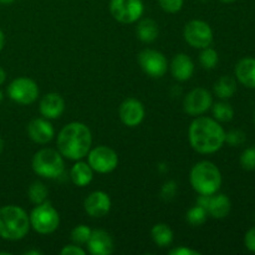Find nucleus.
Here are the masks:
<instances>
[{
  "mask_svg": "<svg viewBox=\"0 0 255 255\" xmlns=\"http://www.w3.org/2000/svg\"><path fill=\"white\" fill-rule=\"evenodd\" d=\"M188 139L196 152L212 154L218 152L226 143V131L217 120L197 116L188 128Z\"/></svg>",
  "mask_w": 255,
  "mask_h": 255,
  "instance_id": "1",
  "label": "nucleus"
},
{
  "mask_svg": "<svg viewBox=\"0 0 255 255\" xmlns=\"http://www.w3.org/2000/svg\"><path fill=\"white\" fill-rule=\"evenodd\" d=\"M92 146L91 129L82 122L65 125L57 134V151L70 161L85 158Z\"/></svg>",
  "mask_w": 255,
  "mask_h": 255,
  "instance_id": "2",
  "label": "nucleus"
},
{
  "mask_svg": "<svg viewBox=\"0 0 255 255\" xmlns=\"http://www.w3.org/2000/svg\"><path fill=\"white\" fill-rule=\"evenodd\" d=\"M30 229L29 214L19 206H4L0 208V238L5 241H21Z\"/></svg>",
  "mask_w": 255,
  "mask_h": 255,
  "instance_id": "3",
  "label": "nucleus"
},
{
  "mask_svg": "<svg viewBox=\"0 0 255 255\" xmlns=\"http://www.w3.org/2000/svg\"><path fill=\"white\" fill-rule=\"evenodd\" d=\"M189 182L198 194L212 196L221 189L222 173L213 162L201 161L192 167Z\"/></svg>",
  "mask_w": 255,
  "mask_h": 255,
  "instance_id": "4",
  "label": "nucleus"
},
{
  "mask_svg": "<svg viewBox=\"0 0 255 255\" xmlns=\"http://www.w3.org/2000/svg\"><path fill=\"white\" fill-rule=\"evenodd\" d=\"M31 167L32 171L42 178L57 179L65 172V159L57 149L42 148L32 157Z\"/></svg>",
  "mask_w": 255,
  "mask_h": 255,
  "instance_id": "5",
  "label": "nucleus"
},
{
  "mask_svg": "<svg viewBox=\"0 0 255 255\" xmlns=\"http://www.w3.org/2000/svg\"><path fill=\"white\" fill-rule=\"evenodd\" d=\"M29 219L30 227L42 236L54 233L60 226L59 212L47 201L41 204H36V207L29 214Z\"/></svg>",
  "mask_w": 255,
  "mask_h": 255,
  "instance_id": "6",
  "label": "nucleus"
},
{
  "mask_svg": "<svg viewBox=\"0 0 255 255\" xmlns=\"http://www.w3.org/2000/svg\"><path fill=\"white\" fill-rule=\"evenodd\" d=\"M183 36L189 46L202 50L211 46L213 42V30L203 20H191L184 26Z\"/></svg>",
  "mask_w": 255,
  "mask_h": 255,
  "instance_id": "7",
  "label": "nucleus"
},
{
  "mask_svg": "<svg viewBox=\"0 0 255 255\" xmlns=\"http://www.w3.org/2000/svg\"><path fill=\"white\" fill-rule=\"evenodd\" d=\"M86 157L87 163L97 173H111L119 166V156L116 151L109 146H97L91 148Z\"/></svg>",
  "mask_w": 255,
  "mask_h": 255,
  "instance_id": "8",
  "label": "nucleus"
},
{
  "mask_svg": "<svg viewBox=\"0 0 255 255\" xmlns=\"http://www.w3.org/2000/svg\"><path fill=\"white\" fill-rule=\"evenodd\" d=\"M144 5L142 0H111L110 12L112 17L122 24H133L143 15Z\"/></svg>",
  "mask_w": 255,
  "mask_h": 255,
  "instance_id": "9",
  "label": "nucleus"
},
{
  "mask_svg": "<svg viewBox=\"0 0 255 255\" xmlns=\"http://www.w3.org/2000/svg\"><path fill=\"white\" fill-rule=\"evenodd\" d=\"M7 96L19 105H31L39 97V86L29 77H17L7 86Z\"/></svg>",
  "mask_w": 255,
  "mask_h": 255,
  "instance_id": "10",
  "label": "nucleus"
},
{
  "mask_svg": "<svg viewBox=\"0 0 255 255\" xmlns=\"http://www.w3.org/2000/svg\"><path fill=\"white\" fill-rule=\"evenodd\" d=\"M138 64L142 71L149 77L161 79L168 70V61L162 52L153 49H144L138 55Z\"/></svg>",
  "mask_w": 255,
  "mask_h": 255,
  "instance_id": "11",
  "label": "nucleus"
},
{
  "mask_svg": "<svg viewBox=\"0 0 255 255\" xmlns=\"http://www.w3.org/2000/svg\"><path fill=\"white\" fill-rule=\"evenodd\" d=\"M213 105V96L208 90L197 87L189 91L183 100V110L189 116H202Z\"/></svg>",
  "mask_w": 255,
  "mask_h": 255,
  "instance_id": "12",
  "label": "nucleus"
},
{
  "mask_svg": "<svg viewBox=\"0 0 255 255\" xmlns=\"http://www.w3.org/2000/svg\"><path fill=\"white\" fill-rule=\"evenodd\" d=\"M120 120L127 127H137L142 124L146 116L143 104L137 99H127L119 109Z\"/></svg>",
  "mask_w": 255,
  "mask_h": 255,
  "instance_id": "13",
  "label": "nucleus"
},
{
  "mask_svg": "<svg viewBox=\"0 0 255 255\" xmlns=\"http://www.w3.org/2000/svg\"><path fill=\"white\" fill-rule=\"evenodd\" d=\"M111 198L104 191L91 192L84 202V208L86 213L92 218H102L111 211Z\"/></svg>",
  "mask_w": 255,
  "mask_h": 255,
  "instance_id": "14",
  "label": "nucleus"
},
{
  "mask_svg": "<svg viewBox=\"0 0 255 255\" xmlns=\"http://www.w3.org/2000/svg\"><path fill=\"white\" fill-rule=\"evenodd\" d=\"M27 136L31 141L39 144H46L54 138L55 128L51 125L50 120L45 119H34L27 125Z\"/></svg>",
  "mask_w": 255,
  "mask_h": 255,
  "instance_id": "15",
  "label": "nucleus"
},
{
  "mask_svg": "<svg viewBox=\"0 0 255 255\" xmlns=\"http://www.w3.org/2000/svg\"><path fill=\"white\" fill-rule=\"evenodd\" d=\"M39 110L41 116L45 119L56 120L64 114L65 100L57 92H50L40 100Z\"/></svg>",
  "mask_w": 255,
  "mask_h": 255,
  "instance_id": "16",
  "label": "nucleus"
},
{
  "mask_svg": "<svg viewBox=\"0 0 255 255\" xmlns=\"http://www.w3.org/2000/svg\"><path fill=\"white\" fill-rule=\"evenodd\" d=\"M87 248L92 255H110L115 251L114 239L106 231L96 229L92 231L87 242Z\"/></svg>",
  "mask_w": 255,
  "mask_h": 255,
  "instance_id": "17",
  "label": "nucleus"
},
{
  "mask_svg": "<svg viewBox=\"0 0 255 255\" xmlns=\"http://www.w3.org/2000/svg\"><path fill=\"white\" fill-rule=\"evenodd\" d=\"M171 74L177 81H188L194 74V62L187 54H177L169 64Z\"/></svg>",
  "mask_w": 255,
  "mask_h": 255,
  "instance_id": "18",
  "label": "nucleus"
},
{
  "mask_svg": "<svg viewBox=\"0 0 255 255\" xmlns=\"http://www.w3.org/2000/svg\"><path fill=\"white\" fill-rule=\"evenodd\" d=\"M232 208L231 199L222 193H214L209 197L207 213L214 219H223L229 214Z\"/></svg>",
  "mask_w": 255,
  "mask_h": 255,
  "instance_id": "19",
  "label": "nucleus"
},
{
  "mask_svg": "<svg viewBox=\"0 0 255 255\" xmlns=\"http://www.w3.org/2000/svg\"><path fill=\"white\" fill-rule=\"evenodd\" d=\"M236 76L243 86L255 89V59H242L236 66Z\"/></svg>",
  "mask_w": 255,
  "mask_h": 255,
  "instance_id": "20",
  "label": "nucleus"
},
{
  "mask_svg": "<svg viewBox=\"0 0 255 255\" xmlns=\"http://www.w3.org/2000/svg\"><path fill=\"white\" fill-rule=\"evenodd\" d=\"M70 178L71 182L77 187H86L94 179V169L90 167L87 162L76 161V163L70 169Z\"/></svg>",
  "mask_w": 255,
  "mask_h": 255,
  "instance_id": "21",
  "label": "nucleus"
},
{
  "mask_svg": "<svg viewBox=\"0 0 255 255\" xmlns=\"http://www.w3.org/2000/svg\"><path fill=\"white\" fill-rule=\"evenodd\" d=\"M159 30L158 24L154 20L146 17V19L139 20L138 24L136 26V35L141 41L147 42H153L154 40L158 37Z\"/></svg>",
  "mask_w": 255,
  "mask_h": 255,
  "instance_id": "22",
  "label": "nucleus"
},
{
  "mask_svg": "<svg viewBox=\"0 0 255 255\" xmlns=\"http://www.w3.org/2000/svg\"><path fill=\"white\" fill-rule=\"evenodd\" d=\"M151 237L153 243L159 248H167L173 243V231L166 223H158L151 229Z\"/></svg>",
  "mask_w": 255,
  "mask_h": 255,
  "instance_id": "23",
  "label": "nucleus"
},
{
  "mask_svg": "<svg viewBox=\"0 0 255 255\" xmlns=\"http://www.w3.org/2000/svg\"><path fill=\"white\" fill-rule=\"evenodd\" d=\"M237 91V82L231 76H222L214 84V94L222 100L231 99Z\"/></svg>",
  "mask_w": 255,
  "mask_h": 255,
  "instance_id": "24",
  "label": "nucleus"
},
{
  "mask_svg": "<svg viewBox=\"0 0 255 255\" xmlns=\"http://www.w3.org/2000/svg\"><path fill=\"white\" fill-rule=\"evenodd\" d=\"M47 196H49V189L46 188L42 182L35 181L30 184L29 189H27V197L30 201L36 206V204L44 203L47 201Z\"/></svg>",
  "mask_w": 255,
  "mask_h": 255,
  "instance_id": "25",
  "label": "nucleus"
},
{
  "mask_svg": "<svg viewBox=\"0 0 255 255\" xmlns=\"http://www.w3.org/2000/svg\"><path fill=\"white\" fill-rule=\"evenodd\" d=\"M212 112H213L214 120L218 122H229L234 117V110L228 102H217L212 105Z\"/></svg>",
  "mask_w": 255,
  "mask_h": 255,
  "instance_id": "26",
  "label": "nucleus"
},
{
  "mask_svg": "<svg viewBox=\"0 0 255 255\" xmlns=\"http://www.w3.org/2000/svg\"><path fill=\"white\" fill-rule=\"evenodd\" d=\"M207 216H208L207 209L203 208L202 206H199V204H197V206L192 207V208L187 212L186 218L187 222H188L191 226L199 227L207 221Z\"/></svg>",
  "mask_w": 255,
  "mask_h": 255,
  "instance_id": "27",
  "label": "nucleus"
},
{
  "mask_svg": "<svg viewBox=\"0 0 255 255\" xmlns=\"http://www.w3.org/2000/svg\"><path fill=\"white\" fill-rule=\"evenodd\" d=\"M218 52L209 46L206 49H202L201 54H199V62H201L202 67L206 70L214 69L218 64Z\"/></svg>",
  "mask_w": 255,
  "mask_h": 255,
  "instance_id": "28",
  "label": "nucleus"
},
{
  "mask_svg": "<svg viewBox=\"0 0 255 255\" xmlns=\"http://www.w3.org/2000/svg\"><path fill=\"white\" fill-rule=\"evenodd\" d=\"M92 231L85 224H80V226L75 227L71 232V241L77 246H84L87 244L90 237H91Z\"/></svg>",
  "mask_w": 255,
  "mask_h": 255,
  "instance_id": "29",
  "label": "nucleus"
},
{
  "mask_svg": "<svg viewBox=\"0 0 255 255\" xmlns=\"http://www.w3.org/2000/svg\"><path fill=\"white\" fill-rule=\"evenodd\" d=\"M241 166L247 171L255 169V147H249L244 149L241 154Z\"/></svg>",
  "mask_w": 255,
  "mask_h": 255,
  "instance_id": "30",
  "label": "nucleus"
},
{
  "mask_svg": "<svg viewBox=\"0 0 255 255\" xmlns=\"http://www.w3.org/2000/svg\"><path fill=\"white\" fill-rule=\"evenodd\" d=\"M246 133L243 131H239V129H232L226 133V142L232 147L241 146L246 142Z\"/></svg>",
  "mask_w": 255,
  "mask_h": 255,
  "instance_id": "31",
  "label": "nucleus"
},
{
  "mask_svg": "<svg viewBox=\"0 0 255 255\" xmlns=\"http://www.w3.org/2000/svg\"><path fill=\"white\" fill-rule=\"evenodd\" d=\"M184 0H158L159 6L162 7V10H164L166 12H178L179 10L183 7Z\"/></svg>",
  "mask_w": 255,
  "mask_h": 255,
  "instance_id": "32",
  "label": "nucleus"
},
{
  "mask_svg": "<svg viewBox=\"0 0 255 255\" xmlns=\"http://www.w3.org/2000/svg\"><path fill=\"white\" fill-rule=\"evenodd\" d=\"M61 255H85L86 252L85 249L81 248V246H77V244H70V246H65L64 248L60 252Z\"/></svg>",
  "mask_w": 255,
  "mask_h": 255,
  "instance_id": "33",
  "label": "nucleus"
},
{
  "mask_svg": "<svg viewBox=\"0 0 255 255\" xmlns=\"http://www.w3.org/2000/svg\"><path fill=\"white\" fill-rule=\"evenodd\" d=\"M176 191H177L176 183H174L173 181H169V182H167V183L163 184L161 194L164 199H171V198H173V196L176 194Z\"/></svg>",
  "mask_w": 255,
  "mask_h": 255,
  "instance_id": "34",
  "label": "nucleus"
},
{
  "mask_svg": "<svg viewBox=\"0 0 255 255\" xmlns=\"http://www.w3.org/2000/svg\"><path fill=\"white\" fill-rule=\"evenodd\" d=\"M244 244L249 252L255 253V227L247 232L246 237H244Z\"/></svg>",
  "mask_w": 255,
  "mask_h": 255,
  "instance_id": "35",
  "label": "nucleus"
},
{
  "mask_svg": "<svg viewBox=\"0 0 255 255\" xmlns=\"http://www.w3.org/2000/svg\"><path fill=\"white\" fill-rule=\"evenodd\" d=\"M169 255H201V253L187 247H178L169 251Z\"/></svg>",
  "mask_w": 255,
  "mask_h": 255,
  "instance_id": "36",
  "label": "nucleus"
},
{
  "mask_svg": "<svg viewBox=\"0 0 255 255\" xmlns=\"http://www.w3.org/2000/svg\"><path fill=\"white\" fill-rule=\"evenodd\" d=\"M5 80H6V72H5L2 67H0V85L4 84Z\"/></svg>",
  "mask_w": 255,
  "mask_h": 255,
  "instance_id": "37",
  "label": "nucleus"
},
{
  "mask_svg": "<svg viewBox=\"0 0 255 255\" xmlns=\"http://www.w3.org/2000/svg\"><path fill=\"white\" fill-rule=\"evenodd\" d=\"M4 44H5V35L4 32H2V30L0 29V51H1L2 47H4Z\"/></svg>",
  "mask_w": 255,
  "mask_h": 255,
  "instance_id": "38",
  "label": "nucleus"
},
{
  "mask_svg": "<svg viewBox=\"0 0 255 255\" xmlns=\"http://www.w3.org/2000/svg\"><path fill=\"white\" fill-rule=\"evenodd\" d=\"M25 255H42L41 251H37V249H34V251H27L24 253Z\"/></svg>",
  "mask_w": 255,
  "mask_h": 255,
  "instance_id": "39",
  "label": "nucleus"
},
{
  "mask_svg": "<svg viewBox=\"0 0 255 255\" xmlns=\"http://www.w3.org/2000/svg\"><path fill=\"white\" fill-rule=\"evenodd\" d=\"M11 2H14V0H0V4H2V5L11 4Z\"/></svg>",
  "mask_w": 255,
  "mask_h": 255,
  "instance_id": "40",
  "label": "nucleus"
},
{
  "mask_svg": "<svg viewBox=\"0 0 255 255\" xmlns=\"http://www.w3.org/2000/svg\"><path fill=\"white\" fill-rule=\"evenodd\" d=\"M2 151H4V141H2V138L0 137V154L2 153Z\"/></svg>",
  "mask_w": 255,
  "mask_h": 255,
  "instance_id": "41",
  "label": "nucleus"
},
{
  "mask_svg": "<svg viewBox=\"0 0 255 255\" xmlns=\"http://www.w3.org/2000/svg\"><path fill=\"white\" fill-rule=\"evenodd\" d=\"M219 1H222V2H234V1H237V0H219Z\"/></svg>",
  "mask_w": 255,
  "mask_h": 255,
  "instance_id": "42",
  "label": "nucleus"
},
{
  "mask_svg": "<svg viewBox=\"0 0 255 255\" xmlns=\"http://www.w3.org/2000/svg\"><path fill=\"white\" fill-rule=\"evenodd\" d=\"M1 101H2V92L0 91V102H1Z\"/></svg>",
  "mask_w": 255,
  "mask_h": 255,
  "instance_id": "43",
  "label": "nucleus"
},
{
  "mask_svg": "<svg viewBox=\"0 0 255 255\" xmlns=\"http://www.w3.org/2000/svg\"><path fill=\"white\" fill-rule=\"evenodd\" d=\"M254 121H255V115H254Z\"/></svg>",
  "mask_w": 255,
  "mask_h": 255,
  "instance_id": "44",
  "label": "nucleus"
}]
</instances>
